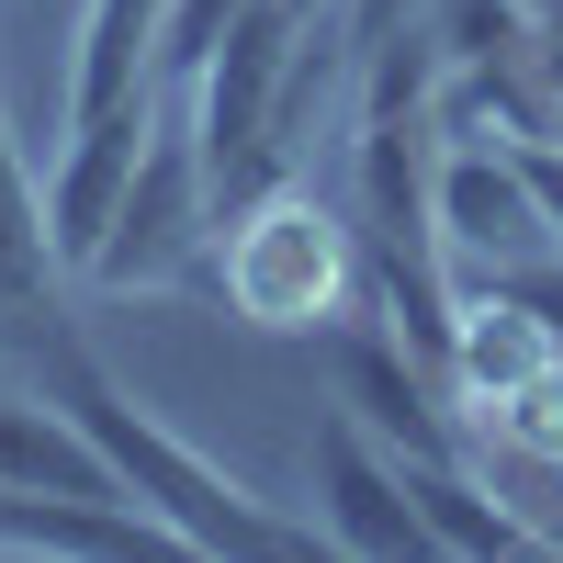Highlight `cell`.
<instances>
[{"mask_svg":"<svg viewBox=\"0 0 563 563\" xmlns=\"http://www.w3.org/2000/svg\"><path fill=\"white\" fill-rule=\"evenodd\" d=\"M339 23H350V57H372L384 34H406V23H417V0H339Z\"/></svg>","mask_w":563,"mask_h":563,"instance_id":"13","label":"cell"},{"mask_svg":"<svg viewBox=\"0 0 563 563\" xmlns=\"http://www.w3.org/2000/svg\"><path fill=\"white\" fill-rule=\"evenodd\" d=\"M305 45L316 23L294 0H238V23L214 34V57L180 79L192 90V135H203V169H214V203H249L271 180H294L282 158V113L305 90Z\"/></svg>","mask_w":563,"mask_h":563,"instance_id":"3","label":"cell"},{"mask_svg":"<svg viewBox=\"0 0 563 563\" xmlns=\"http://www.w3.org/2000/svg\"><path fill=\"white\" fill-rule=\"evenodd\" d=\"M316 530L339 552H361V563H417L429 552V519L406 496V451L350 406L316 429Z\"/></svg>","mask_w":563,"mask_h":563,"instance_id":"5","label":"cell"},{"mask_svg":"<svg viewBox=\"0 0 563 563\" xmlns=\"http://www.w3.org/2000/svg\"><path fill=\"white\" fill-rule=\"evenodd\" d=\"M0 485H23V496H102V507H135L124 474L102 462V440H90L45 384H0Z\"/></svg>","mask_w":563,"mask_h":563,"instance_id":"9","label":"cell"},{"mask_svg":"<svg viewBox=\"0 0 563 563\" xmlns=\"http://www.w3.org/2000/svg\"><path fill=\"white\" fill-rule=\"evenodd\" d=\"M34 384L57 395L90 440H102V462L124 474V496L147 507V519L192 552V563H294V552H316V530H294L282 507H260L238 474H225V462H203L192 440H180L147 395H124L90 339L45 327V339H34Z\"/></svg>","mask_w":563,"mask_h":563,"instance_id":"1","label":"cell"},{"mask_svg":"<svg viewBox=\"0 0 563 563\" xmlns=\"http://www.w3.org/2000/svg\"><path fill=\"white\" fill-rule=\"evenodd\" d=\"M530 12H541V34H552V45H563V0H530Z\"/></svg>","mask_w":563,"mask_h":563,"instance_id":"15","label":"cell"},{"mask_svg":"<svg viewBox=\"0 0 563 563\" xmlns=\"http://www.w3.org/2000/svg\"><path fill=\"white\" fill-rule=\"evenodd\" d=\"M361 225H339L305 180H271V192L225 203L214 225V282L225 305L271 339H339L350 327V294H361Z\"/></svg>","mask_w":563,"mask_h":563,"instance_id":"2","label":"cell"},{"mask_svg":"<svg viewBox=\"0 0 563 563\" xmlns=\"http://www.w3.org/2000/svg\"><path fill=\"white\" fill-rule=\"evenodd\" d=\"M440 238L462 271H519V260H563V225L541 203V180L519 147H451L440 158Z\"/></svg>","mask_w":563,"mask_h":563,"instance_id":"6","label":"cell"},{"mask_svg":"<svg viewBox=\"0 0 563 563\" xmlns=\"http://www.w3.org/2000/svg\"><path fill=\"white\" fill-rule=\"evenodd\" d=\"M552 68H563V45H552Z\"/></svg>","mask_w":563,"mask_h":563,"instance_id":"17","label":"cell"},{"mask_svg":"<svg viewBox=\"0 0 563 563\" xmlns=\"http://www.w3.org/2000/svg\"><path fill=\"white\" fill-rule=\"evenodd\" d=\"M147 135H158V90H147V102H124V113L68 124V158H57V180H45V214H57L68 271L102 249V225L124 214V180H135V158H147Z\"/></svg>","mask_w":563,"mask_h":563,"instance_id":"7","label":"cell"},{"mask_svg":"<svg viewBox=\"0 0 563 563\" xmlns=\"http://www.w3.org/2000/svg\"><path fill=\"white\" fill-rule=\"evenodd\" d=\"M214 169H203V135H192V102H158V135H147V158H135L124 180V214L102 225V249H90L79 271L102 282V294H169V282H192L203 249H214Z\"/></svg>","mask_w":563,"mask_h":563,"instance_id":"4","label":"cell"},{"mask_svg":"<svg viewBox=\"0 0 563 563\" xmlns=\"http://www.w3.org/2000/svg\"><path fill=\"white\" fill-rule=\"evenodd\" d=\"M169 90V0H90L68 45V124Z\"/></svg>","mask_w":563,"mask_h":563,"instance_id":"8","label":"cell"},{"mask_svg":"<svg viewBox=\"0 0 563 563\" xmlns=\"http://www.w3.org/2000/svg\"><path fill=\"white\" fill-rule=\"evenodd\" d=\"M57 271L68 249H57V214H45V180L23 169V135L0 124V316H34Z\"/></svg>","mask_w":563,"mask_h":563,"instance_id":"11","label":"cell"},{"mask_svg":"<svg viewBox=\"0 0 563 563\" xmlns=\"http://www.w3.org/2000/svg\"><path fill=\"white\" fill-rule=\"evenodd\" d=\"M406 496H417V519H429V552H462V563L541 552V519H519L462 451H406Z\"/></svg>","mask_w":563,"mask_h":563,"instance_id":"10","label":"cell"},{"mask_svg":"<svg viewBox=\"0 0 563 563\" xmlns=\"http://www.w3.org/2000/svg\"><path fill=\"white\" fill-rule=\"evenodd\" d=\"M294 12H305V23H327V12H339V0H294Z\"/></svg>","mask_w":563,"mask_h":563,"instance_id":"16","label":"cell"},{"mask_svg":"<svg viewBox=\"0 0 563 563\" xmlns=\"http://www.w3.org/2000/svg\"><path fill=\"white\" fill-rule=\"evenodd\" d=\"M530 158V180H541V203H552V225H563V147H519Z\"/></svg>","mask_w":563,"mask_h":563,"instance_id":"14","label":"cell"},{"mask_svg":"<svg viewBox=\"0 0 563 563\" xmlns=\"http://www.w3.org/2000/svg\"><path fill=\"white\" fill-rule=\"evenodd\" d=\"M485 282H507V294H519L552 339H563V260H519V271H485Z\"/></svg>","mask_w":563,"mask_h":563,"instance_id":"12","label":"cell"}]
</instances>
